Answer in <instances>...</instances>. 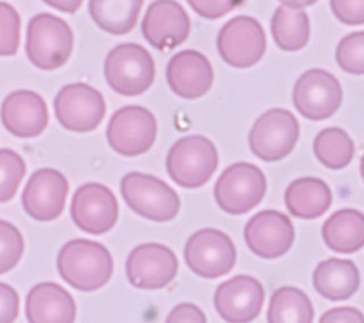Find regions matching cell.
I'll return each instance as SVG.
<instances>
[{
  "mask_svg": "<svg viewBox=\"0 0 364 323\" xmlns=\"http://www.w3.org/2000/svg\"><path fill=\"white\" fill-rule=\"evenodd\" d=\"M313 317V305L303 290L283 286L273 292L267 309L269 323H310Z\"/></svg>",
  "mask_w": 364,
  "mask_h": 323,
  "instance_id": "cell-27",
  "label": "cell"
},
{
  "mask_svg": "<svg viewBox=\"0 0 364 323\" xmlns=\"http://www.w3.org/2000/svg\"><path fill=\"white\" fill-rule=\"evenodd\" d=\"M105 108L102 94L85 83L64 85L54 98L58 122L65 129L80 134L95 129L102 122Z\"/></svg>",
  "mask_w": 364,
  "mask_h": 323,
  "instance_id": "cell-11",
  "label": "cell"
},
{
  "mask_svg": "<svg viewBox=\"0 0 364 323\" xmlns=\"http://www.w3.org/2000/svg\"><path fill=\"white\" fill-rule=\"evenodd\" d=\"M142 3L144 0H90L88 11L102 31L122 36L135 27Z\"/></svg>",
  "mask_w": 364,
  "mask_h": 323,
  "instance_id": "cell-25",
  "label": "cell"
},
{
  "mask_svg": "<svg viewBox=\"0 0 364 323\" xmlns=\"http://www.w3.org/2000/svg\"><path fill=\"white\" fill-rule=\"evenodd\" d=\"M70 212L74 223L81 231L91 235H102L117 223L118 202L108 186L88 182L74 192Z\"/></svg>",
  "mask_w": 364,
  "mask_h": 323,
  "instance_id": "cell-14",
  "label": "cell"
},
{
  "mask_svg": "<svg viewBox=\"0 0 364 323\" xmlns=\"http://www.w3.org/2000/svg\"><path fill=\"white\" fill-rule=\"evenodd\" d=\"M57 270L74 289L94 292L111 279L114 260L104 245L88 239H73L60 249Z\"/></svg>",
  "mask_w": 364,
  "mask_h": 323,
  "instance_id": "cell-1",
  "label": "cell"
},
{
  "mask_svg": "<svg viewBox=\"0 0 364 323\" xmlns=\"http://www.w3.org/2000/svg\"><path fill=\"white\" fill-rule=\"evenodd\" d=\"M43 1L50 7L64 13H75L82 3V0H43Z\"/></svg>",
  "mask_w": 364,
  "mask_h": 323,
  "instance_id": "cell-38",
  "label": "cell"
},
{
  "mask_svg": "<svg viewBox=\"0 0 364 323\" xmlns=\"http://www.w3.org/2000/svg\"><path fill=\"white\" fill-rule=\"evenodd\" d=\"M321 323H341V322H348V323H361L363 322V313L355 309V307H334L331 310H327L321 317Z\"/></svg>",
  "mask_w": 364,
  "mask_h": 323,
  "instance_id": "cell-37",
  "label": "cell"
},
{
  "mask_svg": "<svg viewBox=\"0 0 364 323\" xmlns=\"http://www.w3.org/2000/svg\"><path fill=\"white\" fill-rule=\"evenodd\" d=\"M313 286L328 300L350 299L360 286L358 268L350 259H326L313 272Z\"/></svg>",
  "mask_w": 364,
  "mask_h": 323,
  "instance_id": "cell-22",
  "label": "cell"
},
{
  "mask_svg": "<svg viewBox=\"0 0 364 323\" xmlns=\"http://www.w3.org/2000/svg\"><path fill=\"white\" fill-rule=\"evenodd\" d=\"M73 43L70 26L54 14L40 13L28 21L26 54L37 68L55 70L64 65L71 55Z\"/></svg>",
  "mask_w": 364,
  "mask_h": 323,
  "instance_id": "cell-2",
  "label": "cell"
},
{
  "mask_svg": "<svg viewBox=\"0 0 364 323\" xmlns=\"http://www.w3.org/2000/svg\"><path fill=\"white\" fill-rule=\"evenodd\" d=\"M155 115L141 105H125L117 110L107 127L109 147L122 157L145 154L156 138Z\"/></svg>",
  "mask_w": 364,
  "mask_h": 323,
  "instance_id": "cell-9",
  "label": "cell"
},
{
  "mask_svg": "<svg viewBox=\"0 0 364 323\" xmlns=\"http://www.w3.org/2000/svg\"><path fill=\"white\" fill-rule=\"evenodd\" d=\"M104 75L115 92L127 97L139 95L154 83V58L136 43L118 44L105 57Z\"/></svg>",
  "mask_w": 364,
  "mask_h": 323,
  "instance_id": "cell-4",
  "label": "cell"
},
{
  "mask_svg": "<svg viewBox=\"0 0 364 323\" xmlns=\"http://www.w3.org/2000/svg\"><path fill=\"white\" fill-rule=\"evenodd\" d=\"M75 313L73 296L54 282H41L27 295L26 316L30 323H71Z\"/></svg>",
  "mask_w": 364,
  "mask_h": 323,
  "instance_id": "cell-21",
  "label": "cell"
},
{
  "mask_svg": "<svg viewBox=\"0 0 364 323\" xmlns=\"http://www.w3.org/2000/svg\"><path fill=\"white\" fill-rule=\"evenodd\" d=\"M330 186L320 178L304 176L289 184L284 192L287 211L301 219H316L331 205Z\"/></svg>",
  "mask_w": 364,
  "mask_h": 323,
  "instance_id": "cell-23",
  "label": "cell"
},
{
  "mask_svg": "<svg viewBox=\"0 0 364 323\" xmlns=\"http://www.w3.org/2000/svg\"><path fill=\"white\" fill-rule=\"evenodd\" d=\"M192 10L203 18L216 20L245 3L246 0H186Z\"/></svg>",
  "mask_w": 364,
  "mask_h": 323,
  "instance_id": "cell-33",
  "label": "cell"
},
{
  "mask_svg": "<svg viewBox=\"0 0 364 323\" xmlns=\"http://www.w3.org/2000/svg\"><path fill=\"white\" fill-rule=\"evenodd\" d=\"M266 194V176L250 162L229 165L215 184V199L222 211L243 215L257 206Z\"/></svg>",
  "mask_w": 364,
  "mask_h": 323,
  "instance_id": "cell-6",
  "label": "cell"
},
{
  "mask_svg": "<svg viewBox=\"0 0 364 323\" xmlns=\"http://www.w3.org/2000/svg\"><path fill=\"white\" fill-rule=\"evenodd\" d=\"M20 43V16L9 3L0 1V55H14Z\"/></svg>",
  "mask_w": 364,
  "mask_h": 323,
  "instance_id": "cell-32",
  "label": "cell"
},
{
  "mask_svg": "<svg viewBox=\"0 0 364 323\" xmlns=\"http://www.w3.org/2000/svg\"><path fill=\"white\" fill-rule=\"evenodd\" d=\"M18 314V295L17 292L0 282V323H11Z\"/></svg>",
  "mask_w": 364,
  "mask_h": 323,
  "instance_id": "cell-35",
  "label": "cell"
},
{
  "mask_svg": "<svg viewBox=\"0 0 364 323\" xmlns=\"http://www.w3.org/2000/svg\"><path fill=\"white\" fill-rule=\"evenodd\" d=\"M166 81L176 95L185 100H196L210 90L213 70L202 53L182 50L168 61Z\"/></svg>",
  "mask_w": 364,
  "mask_h": 323,
  "instance_id": "cell-20",
  "label": "cell"
},
{
  "mask_svg": "<svg viewBox=\"0 0 364 323\" xmlns=\"http://www.w3.org/2000/svg\"><path fill=\"white\" fill-rule=\"evenodd\" d=\"M121 195L135 213L154 222L173 219L181 208L179 195L165 181L144 172L124 175Z\"/></svg>",
  "mask_w": 364,
  "mask_h": 323,
  "instance_id": "cell-5",
  "label": "cell"
},
{
  "mask_svg": "<svg viewBox=\"0 0 364 323\" xmlns=\"http://www.w3.org/2000/svg\"><path fill=\"white\" fill-rule=\"evenodd\" d=\"M0 115L4 128L20 138L37 137L48 124L46 101L40 94L30 90L10 92L3 100Z\"/></svg>",
  "mask_w": 364,
  "mask_h": 323,
  "instance_id": "cell-19",
  "label": "cell"
},
{
  "mask_svg": "<svg viewBox=\"0 0 364 323\" xmlns=\"http://www.w3.org/2000/svg\"><path fill=\"white\" fill-rule=\"evenodd\" d=\"M26 174L23 158L13 149H0V203L10 201Z\"/></svg>",
  "mask_w": 364,
  "mask_h": 323,
  "instance_id": "cell-29",
  "label": "cell"
},
{
  "mask_svg": "<svg viewBox=\"0 0 364 323\" xmlns=\"http://www.w3.org/2000/svg\"><path fill=\"white\" fill-rule=\"evenodd\" d=\"M330 7L344 24L360 26L364 23V0H330Z\"/></svg>",
  "mask_w": 364,
  "mask_h": 323,
  "instance_id": "cell-34",
  "label": "cell"
},
{
  "mask_svg": "<svg viewBox=\"0 0 364 323\" xmlns=\"http://www.w3.org/2000/svg\"><path fill=\"white\" fill-rule=\"evenodd\" d=\"M326 245L340 253H353L364 245V216L360 211L344 208L331 213L321 228Z\"/></svg>",
  "mask_w": 364,
  "mask_h": 323,
  "instance_id": "cell-24",
  "label": "cell"
},
{
  "mask_svg": "<svg viewBox=\"0 0 364 323\" xmlns=\"http://www.w3.org/2000/svg\"><path fill=\"white\" fill-rule=\"evenodd\" d=\"M67 194V178L57 169L41 168L28 178L21 194V203L33 219L48 222L61 215Z\"/></svg>",
  "mask_w": 364,
  "mask_h": 323,
  "instance_id": "cell-16",
  "label": "cell"
},
{
  "mask_svg": "<svg viewBox=\"0 0 364 323\" xmlns=\"http://www.w3.org/2000/svg\"><path fill=\"white\" fill-rule=\"evenodd\" d=\"M283 6L291 7V9H304L307 6L314 4L317 0H279Z\"/></svg>",
  "mask_w": 364,
  "mask_h": 323,
  "instance_id": "cell-39",
  "label": "cell"
},
{
  "mask_svg": "<svg viewBox=\"0 0 364 323\" xmlns=\"http://www.w3.org/2000/svg\"><path fill=\"white\" fill-rule=\"evenodd\" d=\"M168 323H205L206 317L203 312L192 303L176 305L166 317Z\"/></svg>",
  "mask_w": 364,
  "mask_h": 323,
  "instance_id": "cell-36",
  "label": "cell"
},
{
  "mask_svg": "<svg viewBox=\"0 0 364 323\" xmlns=\"http://www.w3.org/2000/svg\"><path fill=\"white\" fill-rule=\"evenodd\" d=\"M343 90L328 71L311 68L303 73L293 87V104L310 121L330 118L341 105Z\"/></svg>",
  "mask_w": 364,
  "mask_h": 323,
  "instance_id": "cell-12",
  "label": "cell"
},
{
  "mask_svg": "<svg viewBox=\"0 0 364 323\" xmlns=\"http://www.w3.org/2000/svg\"><path fill=\"white\" fill-rule=\"evenodd\" d=\"M263 302L262 283L249 275H237L222 282L213 296L216 312L230 323H246L256 319L262 312Z\"/></svg>",
  "mask_w": 364,
  "mask_h": 323,
  "instance_id": "cell-17",
  "label": "cell"
},
{
  "mask_svg": "<svg viewBox=\"0 0 364 323\" xmlns=\"http://www.w3.org/2000/svg\"><path fill=\"white\" fill-rule=\"evenodd\" d=\"M243 236L255 255L262 259H277L291 248L294 228L287 215L266 209L247 221Z\"/></svg>",
  "mask_w": 364,
  "mask_h": 323,
  "instance_id": "cell-15",
  "label": "cell"
},
{
  "mask_svg": "<svg viewBox=\"0 0 364 323\" xmlns=\"http://www.w3.org/2000/svg\"><path fill=\"white\" fill-rule=\"evenodd\" d=\"M218 151L203 135H186L178 139L166 155V171L182 188L193 189L205 185L218 168Z\"/></svg>",
  "mask_w": 364,
  "mask_h": 323,
  "instance_id": "cell-3",
  "label": "cell"
},
{
  "mask_svg": "<svg viewBox=\"0 0 364 323\" xmlns=\"http://www.w3.org/2000/svg\"><path fill=\"white\" fill-rule=\"evenodd\" d=\"M176 272V255L171 248L156 242L134 248L125 263L128 282L138 289H162L173 280Z\"/></svg>",
  "mask_w": 364,
  "mask_h": 323,
  "instance_id": "cell-13",
  "label": "cell"
},
{
  "mask_svg": "<svg viewBox=\"0 0 364 323\" xmlns=\"http://www.w3.org/2000/svg\"><path fill=\"white\" fill-rule=\"evenodd\" d=\"M272 37L276 46L284 51L301 50L310 37L309 16L301 9L279 6L270 23Z\"/></svg>",
  "mask_w": 364,
  "mask_h": 323,
  "instance_id": "cell-26",
  "label": "cell"
},
{
  "mask_svg": "<svg viewBox=\"0 0 364 323\" xmlns=\"http://www.w3.org/2000/svg\"><path fill=\"white\" fill-rule=\"evenodd\" d=\"M313 151L316 158L326 168L341 169L346 168L354 157V142L344 129L330 127L316 135Z\"/></svg>",
  "mask_w": 364,
  "mask_h": 323,
  "instance_id": "cell-28",
  "label": "cell"
},
{
  "mask_svg": "<svg viewBox=\"0 0 364 323\" xmlns=\"http://www.w3.org/2000/svg\"><path fill=\"white\" fill-rule=\"evenodd\" d=\"M299 121L289 110L272 108L263 112L249 132L252 154L272 162L287 157L299 139Z\"/></svg>",
  "mask_w": 364,
  "mask_h": 323,
  "instance_id": "cell-7",
  "label": "cell"
},
{
  "mask_svg": "<svg viewBox=\"0 0 364 323\" xmlns=\"http://www.w3.org/2000/svg\"><path fill=\"white\" fill-rule=\"evenodd\" d=\"M23 250L24 240L20 231L13 223L0 219V275L18 263Z\"/></svg>",
  "mask_w": 364,
  "mask_h": 323,
  "instance_id": "cell-31",
  "label": "cell"
},
{
  "mask_svg": "<svg viewBox=\"0 0 364 323\" xmlns=\"http://www.w3.org/2000/svg\"><path fill=\"white\" fill-rule=\"evenodd\" d=\"M337 64L347 73L364 74V31H354L343 37L336 48Z\"/></svg>",
  "mask_w": 364,
  "mask_h": 323,
  "instance_id": "cell-30",
  "label": "cell"
},
{
  "mask_svg": "<svg viewBox=\"0 0 364 323\" xmlns=\"http://www.w3.org/2000/svg\"><path fill=\"white\" fill-rule=\"evenodd\" d=\"M216 47L228 65L247 68L262 60L266 51V36L256 18L236 16L219 30Z\"/></svg>",
  "mask_w": 364,
  "mask_h": 323,
  "instance_id": "cell-10",
  "label": "cell"
},
{
  "mask_svg": "<svg viewBox=\"0 0 364 323\" xmlns=\"http://www.w3.org/2000/svg\"><path fill=\"white\" fill-rule=\"evenodd\" d=\"M144 38L158 50H172L182 44L191 31L185 9L175 0H155L141 23Z\"/></svg>",
  "mask_w": 364,
  "mask_h": 323,
  "instance_id": "cell-18",
  "label": "cell"
},
{
  "mask_svg": "<svg viewBox=\"0 0 364 323\" xmlns=\"http://www.w3.org/2000/svg\"><path fill=\"white\" fill-rule=\"evenodd\" d=\"M183 256L193 273L205 279H216L233 269L236 248L225 232L205 228L189 236Z\"/></svg>",
  "mask_w": 364,
  "mask_h": 323,
  "instance_id": "cell-8",
  "label": "cell"
}]
</instances>
